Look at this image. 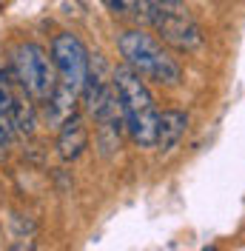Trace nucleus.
Masks as SVG:
<instances>
[{
  "label": "nucleus",
  "instance_id": "nucleus-1",
  "mask_svg": "<svg viewBox=\"0 0 245 251\" xmlns=\"http://www.w3.org/2000/svg\"><path fill=\"white\" fill-rule=\"evenodd\" d=\"M111 80H114L117 94H120L122 123L128 128L131 140L137 143L140 149L157 146V117H160V111H157V103H154L146 80L128 66L111 69Z\"/></svg>",
  "mask_w": 245,
  "mask_h": 251
},
{
  "label": "nucleus",
  "instance_id": "nucleus-2",
  "mask_svg": "<svg viewBox=\"0 0 245 251\" xmlns=\"http://www.w3.org/2000/svg\"><path fill=\"white\" fill-rule=\"evenodd\" d=\"M117 49L125 57V66L134 69L140 77L163 83V86H177L183 80V69L180 63L169 54V49L163 46L157 37H151L143 29L122 31L117 37Z\"/></svg>",
  "mask_w": 245,
  "mask_h": 251
},
{
  "label": "nucleus",
  "instance_id": "nucleus-3",
  "mask_svg": "<svg viewBox=\"0 0 245 251\" xmlns=\"http://www.w3.org/2000/svg\"><path fill=\"white\" fill-rule=\"evenodd\" d=\"M146 23H151L157 34L177 51H194L202 46V31L197 20L180 0H148Z\"/></svg>",
  "mask_w": 245,
  "mask_h": 251
},
{
  "label": "nucleus",
  "instance_id": "nucleus-4",
  "mask_svg": "<svg viewBox=\"0 0 245 251\" xmlns=\"http://www.w3.org/2000/svg\"><path fill=\"white\" fill-rule=\"evenodd\" d=\"M12 69H15L17 86L29 94L31 100L46 103L54 86H57V72L49 51L37 43H20L12 51Z\"/></svg>",
  "mask_w": 245,
  "mask_h": 251
},
{
  "label": "nucleus",
  "instance_id": "nucleus-5",
  "mask_svg": "<svg viewBox=\"0 0 245 251\" xmlns=\"http://www.w3.org/2000/svg\"><path fill=\"white\" fill-rule=\"evenodd\" d=\"M51 63L57 72V86L80 97L89 75V49L72 31H60L51 43Z\"/></svg>",
  "mask_w": 245,
  "mask_h": 251
},
{
  "label": "nucleus",
  "instance_id": "nucleus-6",
  "mask_svg": "<svg viewBox=\"0 0 245 251\" xmlns=\"http://www.w3.org/2000/svg\"><path fill=\"white\" fill-rule=\"evenodd\" d=\"M60 134H57V154L69 163V160H77V157L86 151L89 146V128H86V120L80 114H69L60 126Z\"/></svg>",
  "mask_w": 245,
  "mask_h": 251
},
{
  "label": "nucleus",
  "instance_id": "nucleus-7",
  "mask_svg": "<svg viewBox=\"0 0 245 251\" xmlns=\"http://www.w3.org/2000/svg\"><path fill=\"white\" fill-rule=\"evenodd\" d=\"M188 131V114L180 109H166L157 117V146L163 151H171Z\"/></svg>",
  "mask_w": 245,
  "mask_h": 251
},
{
  "label": "nucleus",
  "instance_id": "nucleus-8",
  "mask_svg": "<svg viewBox=\"0 0 245 251\" xmlns=\"http://www.w3.org/2000/svg\"><path fill=\"white\" fill-rule=\"evenodd\" d=\"M74 106H77V94L66 92L63 86H54L51 97L46 100V120L51 126H60L69 114H74Z\"/></svg>",
  "mask_w": 245,
  "mask_h": 251
},
{
  "label": "nucleus",
  "instance_id": "nucleus-9",
  "mask_svg": "<svg viewBox=\"0 0 245 251\" xmlns=\"http://www.w3.org/2000/svg\"><path fill=\"white\" fill-rule=\"evenodd\" d=\"M103 6L120 20H134V23L148 20V0H103Z\"/></svg>",
  "mask_w": 245,
  "mask_h": 251
},
{
  "label": "nucleus",
  "instance_id": "nucleus-10",
  "mask_svg": "<svg viewBox=\"0 0 245 251\" xmlns=\"http://www.w3.org/2000/svg\"><path fill=\"white\" fill-rule=\"evenodd\" d=\"M12 100H15V89L12 83L6 80V75L0 72V120L12 126ZM15 128V126H12Z\"/></svg>",
  "mask_w": 245,
  "mask_h": 251
},
{
  "label": "nucleus",
  "instance_id": "nucleus-11",
  "mask_svg": "<svg viewBox=\"0 0 245 251\" xmlns=\"http://www.w3.org/2000/svg\"><path fill=\"white\" fill-rule=\"evenodd\" d=\"M12 140H15V128L0 120V157H6V149L12 146Z\"/></svg>",
  "mask_w": 245,
  "mask_h": 251
}]
</instances>
